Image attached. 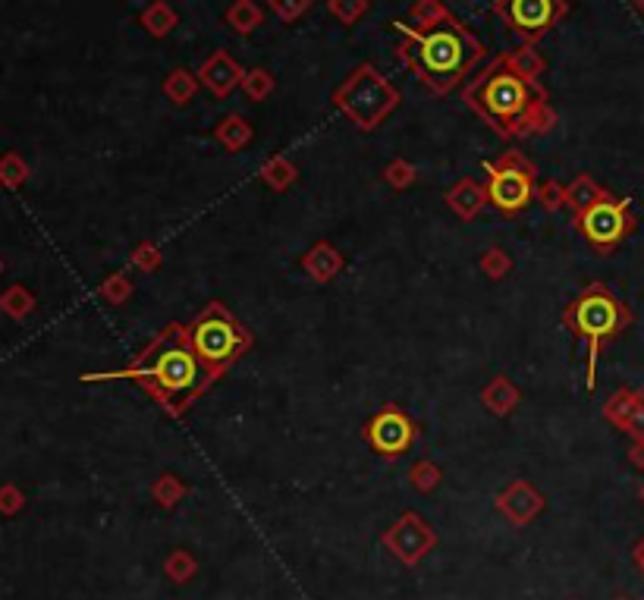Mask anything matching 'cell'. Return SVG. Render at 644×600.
Returning a JSON list of instances; mask_svg holds the SVG:
<instances>
[{
    "mask_svg": "<svg viewBox=\"0 0 644 600\" xmlns=\"http://www.w3.org/2000/svg\"><path fill=\"white\" fill-rule=\"evenodd\" d=\"M374 431H371V437H374V443L381 450H387V453H393V450H399V447H406V440H409V421L399 415V412H384L381 418L374 421L371 425Z\"/></svg>",
    "mask_w": 644,
    "mask_h": 600,
    "instance_id": "9c48e42d",
    "label": "cell"
},
{
    "mask_svg": "<svg viewBox=\"0 0 644 600\" xmlns=\"http://www.w3.org/2000/svg\"><path fill=\"white\" fill-rule=\"evenodd\" d=\"M487 192H491L494 208H500L506 214L522 211L531 202V176L525 167H516V164L491 167V183H487Z\"/></svg>",
    "mask_w": 644,
    "mask_h": 600,
    "instance_id": "ba28073f",
    "label": "cell"
},
{
    "mask_svg": "<svg viewBox=\"0 0 644 600\" xmlns=\"http://www.w3.org/2000/svg\"><path fill=\"white\" fill-rule=\"evenodd\" d=\"M469 98L487 120H494L497 126H516L525 120V114L531 110V88L528 82L513 73V70H491L484 73L472 88Z\"/></svg>",
    "mask_w": 644,
    "mask_h": 600,
    "instance_id": "3957f363",
    "label": "cell"
},
{
    "mask_svg": "<svg viewBox=\"0 0 644 600\" xmlns=\"http://www.w3.org/2000/svg\"><path fill=\"white\" fill-rule=\"evenodd\" d=\"M142 387H148L167 409H180L205 387L211 368L198 359V352L189 343V333L167 330L164 337L145 349V355L129 371Z\"/></svg>",
    "mask_w": 644,
    "mask_h": 600,
    "instance_id": "6da1fadb",
    "label": "cell"
},
{
    "mask_svg": "<svg viewBox=\"0 0 644 600\" xmlns=\"http://www.w3.org/2000/svg\"><path fill=\"white\" fill-rule=\"evenodd\" d=\"M497 10L509 22V29L513 32H519L525 38H535L560 19L563 0H500Z\"/></svg>",
    "mask_w": 644,
    "mask_h": 600,
    "instance_id": "8992f818",
    "label": "cell"
},
{
    "mask_svg": "<svg viewBox=\"0 0 644 600\" xmlns=\"http://www.w3.org/2000/svg\"><path fill=\"white\" fill-rule=\"evenodd\" d=\"M629 315L626 308L619 305L616 296H610L601 286H594V290H585L579 299L572 302L569 308V324L575 333H582L591 343V352L597 355V346H601L607 337H616L619 330L626 327Z\"/></svg>",
    "mask_w": 644,
    "mask_h": 600,
    "instance_id": "5b68a950",
    "label": "cell"
},
{
    "mask_svg": "<svg viewBox=\"0 0 644 600\" xmlns=\"http://www.w3.org/2000/svg\"><path fill=\"white\" fill-rule=\"evenodd\" d=\"M579 224H582V233L594 242L597 249H610L629 233V214H626L623 202L604 198V202H594L591 208H585Z\"/></svg>",
    "mask_w": 644,
    "mask_h": 600,
    "instance_id": "52a82bcc",
    "label": "cell"
},
{
    "mask_svg": "<svg viewBox=\"0 0 644 600\" xmlns=\"http://www.w3.org/2000/svg\"><path fill=\"white\" fill-rule=\"evenodd\" d=\"M189 343L198 352V359L211 368V374H217L249 346V337L242 333V327L227 315V311L208 308L205 315L189 327Z\"/></svg>",
    "mask_w": 644,
    "mask_h": 600,
    "instance_id": "277c9868",
    "label": "cell"
},
{
    "mask_svg": "<svg viewBox=\"0 0 644 600\" xmlns=\"http://www.w3.org/2000/svg\"><path fill=\"white\" fill-rule=\"evenodd\" d=\"M396 32H403L409 38L406 57L418 70V76L428 79L434 88L456 85L472 70V63L481 57V44L465 32L453 16L437 19L425 32H415L396 22Z\"/></svg>",
    "mask_w": 644,
    "mask_h": 600,
    "instance_id": "7a4b0ae2",
    "label": "cell"
}]
</instances>
